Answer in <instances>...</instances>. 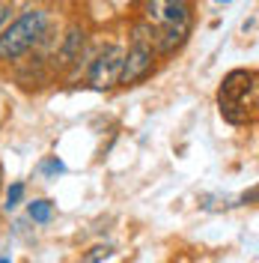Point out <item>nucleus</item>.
Returning <instances> with one entry per match:
<instances>
[{
	"label": "nucleus",
	"instance_id": "obj_1",
	"mask_svg": "<svg viewBox=\"0 0 259 263\" xmlns=\"http://www.w3.org/2000/svg\"><path fill=\"white\" fill-rule=\"evenodd\" d=\"M54 12L48 6H27L0 30V66H18L30 54L51 60L60 36H54Z\"/></svg>",
	"mask_w": 259,
	"mask_h": 263
},
{
	"label": "nucleus",
	"instance_id": "obj_2",
	"mask_svg": "<svg viewBox=\"0 0 259 263\" xmlns=\"http://www.w3.org/2000/svg\"><path fill=\"white\" fill-rule=\"evenodd\" d=\"M143 21L155 30V54L173 57L194 33V6L185 0H152L143 3Z\"/></svg>",
	"mask_w": 259,
	"mask_h": 263
},
{
	"label": "nucleus",
	"instance_id": "obj_3",
	"mask_svg": "<svg viewBox=\"0 0 259 263\" xmlns=\"http://www.w3.org/2000/svg\"><path fill=\"white\" fill-rule=\"evenodd\" d=\"M259 84L253 69H232L218 87V111L229 126H253Z\"/></svg>",
	"mask_w": 259,
	"mask_h": 263
},
{
	"label": "nucleus",
	"instance_id": "obj_4",
	"mask_svg": "<svg viewBox=\"0 0 259 263\" xmlns=\"http://www.w3.org/2000/svg\"><path fill=\"white\" fill-rule=\"evenodd\" d=\"M158 66V54H155V30L152 24H146L143 18L134 21L128 30V51L122 54V72L116 87H137L143 84Z\"/></svg>",
	"mask_w": 259,
	"mask_h": 263
},
{
	"label": "nucleus",
	"instance_id": "obj_5",
	"mask_svg": "<svg viewBox=\"0 0 259 263\" xmlns=\"http://www.w3.org/2000/svg\"><path fill=\"white\" fill-rule=\"evenodd\" d=\"M122 54L125 48L119 42H107L93 54V60L87 63V75H83V87L96 90V93H107L114 90L122 72Z\"/></svg>",
	"mask_w": 259,
	"mask_h": 263
},
{
	"label": "nucleus",
	"instance_id": "obj_6",
	"mask_svg": "<svg viewBox=\"0 0 259 263\" xmlns=\"http://www.w3.org/2000/svg\"><path fill=\"white\" fill-rule=\"evenodd\" d=\"M87 42H90V30H87V24H83L81 18L69 21V27L63 30V36H60V42H57V48H54V54H51V60H48L51 75L78 66V60L87 54Z\"/></svg>",
	"mask_w": 259,
	"mask_h": 263
},
{
	"label": "nucleus",
	"instance_id": "obj_7",
	"mask_svg": "<svg viewBox=\"0 0 259 263\" xmlns=\"http://www.w3.org/2000/svg\"><path fill=\"white\" fill-rule=\"evenodd\" d=\"M54 213H57V203L48 200V197H33L27 200V218L33 224H51L54 221Z\"/></svg>",
	"mask_w": 259,
	"mask_h": 263
},
{
	"label": "nucleus",
	"instance_id": "obj_8",
	"mask_svg": "<svg viewBox=\"0 0 259 263\" xmlns=\"http://www.w3.org/2000/svg\"><path fill=\"white\" fill-rule=\"evenodd\" d=\"M24 195H27V182H24V180L9 182V189H6V197H3V213H15L18 206L24 203Z\"/></svg>",
	"mask_w": 259,
	"mask_h": 263
},
{
	"label": "nucleus",
	"instance_id": "obj_9",
	"mask_svg": "<svg viewBox=\"0 0 259 263\" xmlns=\"http://www.w3.org/2000/svg\"><path fill=\"white\" fill-rule=\"evenodd\" d=\"M45 180H57V177H63L66 174V162L60 159V156H45L42 162H39V167H36Z\"/></svg>",
	"mask_w": 259,
	"mask_h": 263
},
{
	"label": "nucleus",
	"instance_id": "obj_10",
	"mask_svg": "<svg viewBox=\"0 0 259 263\" xmlns=\"http://www.w3.org/2000/svg\"><path fill=\"white\" fill-rule=\"evenodd\" d=\"M114 257V246H107V242H98V246L87 248V254H83L78 263H104Z\"/></svg>",
	"mask_w": 259,
	"mask_h": 263
},
{
	"label": "nucleus",
	"instance_id": "obj_11",
	"mask_svg": "<svg viewBox=\"0 0 259 263\" xmlns=\"http://www.w3.org/2000/svg\"><path fill=\"white\" fill-rule=\"evenodd\" d=\"M15 18V3H6V0H0V30L9 24Z\"/></svg>",
	"mask_w": 259,
	"mask_h": 263
},
{
	"label": "nucleus",
	"instance_id": "obj_12",
	"mask_svg": "<svg viewBox=\"0 0 259 263\" xmlns=\"http://www.w3.org/2000/svg\"><path fill=\"white\" fill-rule=\"evenodd\" d=\"M253 203H256V185H250L244 195H239V203L235 206H253Z\"/></svg>",
	"mask_w": 259,
	"mask_h": 263
},
{
	"label": "nucleus",
	"instance_id": "obj_13",
	"mask_svg": "<svg viewBox=\"0 0 259 263\" xmlns=\"http://www.w3.org/2000/svg\"><path fill=\"white\" fill-rule=\"evenodd\" d=\"M0 263H12V257L9 254H0Z\"/></svg>",
	"mask_w": 259,
	"mask_h": 263
},
{
	"label": "nucleus",
	"instance_id": "obj_14",
	"mask_svg": "<svg viewBox=\"0 0 259 263\" xmlns=\"http://www.w3.org/2000/svg\"><path fill=\"white\" fill-rule=\"evenodd\" d=\"M0 192H3V167H0Z\"/></svg>",
	"mask_w": 259,
	"mask_h": 263
}]
</instances>
